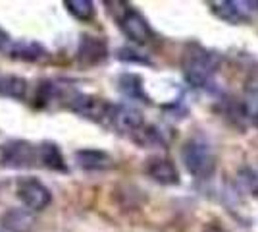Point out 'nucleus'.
Masks as SVG:
<instances>
[{"mask_svg": "<svg viewBox=\"0 0 258 232\" xmlns=\"http://www.w3.org/2000/svg\"><path fill=\"white\" fill-rule=\"evenodd\" d=\"M247 95L250 97V101H256L258 109V68L250 72V76L247 79Z\"/></svg>", "mask_w": 258, "mask_h": 232, "instance_id": "20", "label": "nucleus"}, {"mask_svg": "<svg viewBox=\"0 0 258 232\" xmlns=\"http://www.w3.org/2000/svg\"><path fill=\"white\" fill-rule=\"evenodd\" d=\"M220 62L222 58L214 51H208L197 43L187 44L181 56L183 77L193 87H206L216 76Z\"/></svg>", "mask_w": 258, "mask_h": 232, "instance_id": "1", "label": "nucleus"}, {"mask_svg": "<svg viewBox=\"0 0 258 232\" xmlns=\"http://www.w3.org/2000/svg\"><path fill=\"white\" fill-rule=\"evenodd\" d=\"M39 159H41V165L56 170V172H70V168L66 165V159L60 147L52 142H43L39 145Z\"/></svg>", "mask_w": 258, "mask_h": 232, "instance_id": "14", "label": "nucleus"}, {"mask_svg": "<svg viewBox=\"0 0 258 232\" xmlns=\"http://www.w3.org/2000/svg\"><path fill=\"white\" fill-rule=\"evenodd\" d=\"M116 56H118L121 62H129V64H152L149 56L141 55L139 51L129 49V47H121Z\"/></svg>", "mask_w": 258, "mask_h": 232, "instance_id": "19", "label": "nucleus"}, {"mask_svg": "<svg viewBox=\"0 0 258 232\" xmlns=\"http://www.w3.org/2000/svg\"><path fill=\"white\" fill-rule=\"evenodd\" d=\"M18 198L29 211H44L52 203V194L37 178H22L18 182Z\"/></svg>", "mask_w": 258, "mask_h": 232, "instance_id": "6", "label": "nucleus"}, {"mask_svg": "<svg viewBox=\"0 0 258 232\" xmlns=\"http://www.w3.org/2000/svg\"><path fill=\"white\" fill-rule=\"evenodd\" d=\"M131 140L141 147H156V145H164V135L156 126H143L141 130L131 135Z\"/></svg>", "mask_w": 258, "mask_h": 232, "instance_id": "17", "label": "nucleus"}, {"mask_svg": "<svg viewBox=\"0 0 258 232\" xmlns=\"http://www.w3.org/2000/svg\"><path fill=\"white\" fill-rule=\"evenodd\" d=\"M74 159L83 170H108L114 166V159L100 149H79L74 153Z\"/></svg>", "mask_w": 258, "mask_h": 232, "instance_id": "11", "label": "nucleus"}, {"mask_svg": "<svg viewBox=\"0 0 258 232\" xmlns=\"http://www.w3.org/2000/svg\"><path fill=\"white\" fill-rule=\"evenodd\" d=\"M203 232H227L226 228H222V226H218V224H208Z\"/></svg>", "mask_w": 258, "mask_h": 232, "instance_id": "21", "label": "nucleus"}, {"mask_svg": "<svg viewBox=\"0 0 258 232\" xmlns=\"http://www.w3.org/2000/svg\"><path fill=\"white\" fill-rule=\"evenodd\" d=\"M116 22H118L121 33L127 37L131 43L135 44H147L152 41V29L149 22L145 20V16L139 10L131 8L129 4H123V8H119L116 14Z\"/></svg>", "mask_w": 258, "mask_h": 232, "instance_id": "5", "label": "nucleus"}, {"mask_svg": "<svg viewBox=\"0 0 258 232\" xmlns=\"http://www.w3.org/2000/svg\"><path fill=\"white\" fill-rule=\"evenodd\" d=\"M181 161L187 172L195 178H210L216 170V155L210 144L201 137H191L181 149Z\"/></svg>", "mask_w": 258, "mask_h": 232, "instance_id": "2", "label": "nucleus"}, {"mask_svg": "<svg viewBox=\"0 0 258 232\" xmlns=\"http://www.w3.org/2000/svg\"><path fill=\"white\" fill-rule=\"evenodd\" d=\"M27 93V79L20 76H0V95L10 99H23Z\"/></svg>", "mask_w": 258, "mask_h": 232, "instance_id": "16", "label": "nucleus"}, {"mask_svg": "<svg viewBox=\"0 0 258 232\" xmlns=\"http://www.w3.org/2000/svg\"><path fill=\"white\" fill-rule=\"evenodd\" d=\"M66 107L72 112H76L79 116H83L87 120H93L97 124H110L116 105L110 101L97 97V95H87V93H79V91H72Z\"/></svg>", "mask_w": 258, "mask_h": 232, "instance_id": "3", "label": "nucleus"}, {"mask_svg": "<svg viewBox=\"0 0 258 232\" xmlns=\"http://www.w3.org/2000/svg\"><path fill=\"white\" fill-rule=\"evenodd\" d=\"M8 41H10V39H8V33H6L4 29H0V49L8 43Z\"/></svg>", "mask_w": 258, "mask_h": 232, "instance_id": "22", "label": "nucleus"}, {"mask_svg": "<svg viewBox=\"0 0 258 232\" xmlns=\"http://www.w3.org/2000/svg\"><path fill=\"white\" fill-rule=\"evenodd\" d=\"M250 122L258 128V109H252V111H250Z\"/></svg>", "mask_w": 258, "mask_h": 232, "instance_id": "23", "label": "nucleus"}, {"mask_svg": "<svg viewBox=\"0 0 258 232\" xmlns=\"http://www.w3.org/2000/svg\"><path fill=\"white\" fill-rule=\"evenodd\" d=\"M245 2H231V0H220V2H210V10L226 23L239 25V23L248 22L247 8H243Z\"/></svg>", "mask_w": 258, "mask_h": 232, "instance_id": "10", "label": "nucleus"}, {"mask_svg": "<svg viewBox=\"0 0 258 232\" xmlns=\"http://www.w3.org/2000/svg\"><path fill=\"white\" fill-rule=\"evenodd\" d=\"M145 172L162 186H177L179 184V172L173 161L166 157H152L145 165Z\"/></svg>", "mask_w": 258, "mask_h": 232, "instance_id": "8", "label": "nucleus"}, {"mask_svg": "<svg viewBox=\"0 0 258 232\" xmlns=\"http://www.w3.org/2000/svg\"><path fill=\"white\" fill-rule=\"evenodd\" d=\"M118 91L127 97L129 101H141V103H151V99L145 93V81L139 74L125 72L118 77Z\"/></svg>", "mask_w": 258, "mask_h": 232, "instance_id": "13", "label": "nucleus"}, {"mask_svg": "<svg viewBox=\"0 0 258 232\" xmlns=\"http://www.w3.org/2000/svg\"><path fill=\"white\" fill-rule=\"evenodd\" d=\"M0 165L6 168H31L41 165L39 145H33L25 140H12L0 145Z\"/></svg>", "mask_w": 258, "mask_h": 232, "instance_id": "4", "label": "nucleus"}, {"mask_svg": "<svg viewBox=\"0 0 258 232\" xmlns=\"http://www.w3.org/2000/svg\"><path fill=\"white\" fill-rule=\"evenodd\" d=\"M108 58V43L104 37L95 35H81V41L77 47V62L79 66H97Z\"/></svg>", "mask_w": 258, "mask_h": 232, "instance_id": "7", "label": "nucleus"}, {"mask_svg": "<svg viewBox=\"0 0 258 232\" xmlns=\"http://www.w3.org/2000/svg\"><path fill=\"white\" fill-rule=\"evenodd\" d=\"M10 56L16 60H25V62H41L48 58V51L41 43L35 41H20L12 47Z\"/></svg>", "mask_w": 258, "mask_h": 232, "instance_id": "15", "label": "nucleus"}, {"mask_svg": "<svg viewBox=\"0 0 258 232\" xmlns=\"http://www.w3.org/2000/svg\"><path fill=\"white\" fill-rule=\"evenodd\" d=\"M64 6L79 22H91L95 18V4L91 0H66Z\"/></svg>", "mask_w": 258, "mask_h": 232, "instance_id": "18", "label": "nucleus"}, {"mask_svg": "<svg viewBox=\"0 0 258 232\" xmlns=\"http://www.w3.org/2000/svg\"><path fill=\"white\" fill-rule=\"evenodd\" d=\"M110 126L114 130H118L119 133H133L141 130L145 126V120H143V114L141 111H137L135 107H129V105H116V111H114V116H112V122Z\"/></svg>", "mask_w": 258, "mask_h": 232, "instance_id": "9", "label": "nucleus"}, {"mask_svg": "<svg viewBox=\"0 0 258 232\" xmlns=\"http://www.w3.org/2000/svg\"><path fill=\"white\" fill-rule=\"evenodd\" d=\"M0 224L8 232H33L35 217L29 209H8L0 217Z\"/></svg>", "mask_w": 258, "mask_h": 232, "instance_id": "12", "label": "nucleus"}]
</instances>
